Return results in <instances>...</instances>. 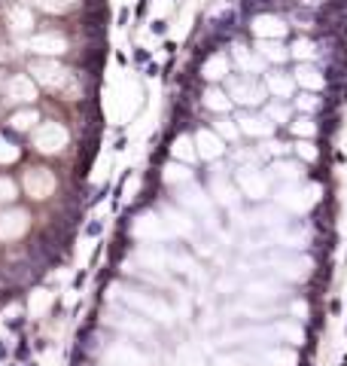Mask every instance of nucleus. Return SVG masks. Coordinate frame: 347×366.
I'll return each instance as SVG.
<instances>
[{
	"mask_svg": "<svg viewBox=\"0 0 347 366\" xmlns=\"http://www.w3.org/2000/svg\"><path fill=\"white\" fill-rule=\"evenodd\" d=\"M195 147H198V156H204V159H219V156H223V137L216 131L201 128L195 134Z\"/></svg>",
	"mask_w": 347,
	"mask_h": 366,
	"instance_id": "6e6552de",
	"label": "nucleus"
},
{
	"mask_svg": "<svg viewBox=\"0 0 347 366\" xmlns=\"http://www.w3.org/2000/svg\"><path fill=\"white\" fill-rule=\"evenodd\" d=\"M177 202H180L183 207H189V211L213 220V207H210V202H207V196H204V189L192 186V180L183 183V186H177Z\"/></svg>",
	"mask_w": 347,
	"mask_h": 366,
	"instance_id": "20e7f679",
	"label": "nucleus"
},
{
	"mask_svg": "<svg viewBox=\"0 0 347 366\" xmlns=\"http://www.w3.org/2000/svg\"><path fill=\"white\" fill-rule=\"evenodd\" d=\"M171 153H174V159H177V162H183V165H189V162L195 159V156H198V150H192V141H189V137H183V134L174 141Z\"/></svg>",
	"mask_w": 347,
	"mask_h": 366,
	"instance_id": "dca6fc26",
	"label": "nucleus"
},
{
	"mask_svg": "<svg viewBox=\"0 0 347 366\" xmlns=\"http://www.w3.org/2000/svg\"><path fill=\"white\" fill-rule=\"evenodd\" d=\"M104 366H107V363H104Z\"/></svg>",
	"mask_w": 347,
	"mask_h": 366,
	"instance_id": "a878e982",
	"label": "nucleus"
},
{
	"mask_svg": "<svg viewBox=\"0 0 347 366\" xmlns=\"http://www.w3.org/2000/svg\"><path fill=\"white\" fill-rule=\"evenodd\" d=\"M271 171H274V177H280V180H286V183L302 180V165H299V162H277Z\"/></svg>",
	"mask_w": 347,
	"mask_h": 366,
	"instance_id": "6ab92c4d",
	"label": "nucleus"
},
{
	"mask_svg": "<svg viewBox=\"0 0 347 366\" xmlns=\"http://www.w3.org/2000/svg\"><path fill=\"white\" fill-rule=\"evenodd\" d=\"M231 58L237 61V67H241V71H262V61L256 58L247 46H241V43L231 46Z\"/></svg>",
	"mask_w": 347,
	"mask_h": 366,
	"instance_id": "f8f14e48",
	"label": "nucleus"
},
{
	"mask_svg": "<svg viewBox=\"0 0 347 366\" xmlns=\"http://www.w3.org/2000/svg\"><path fill=\"white\" fill-rule=\"evenodd\" d=\"M250 296H253V299H268V302H274V299H280V296H283V287L274 284V281H256V284L250 287Z\"/></svg>",
	"mask_w": 347,
	"mask_h": 366,
	"instance_id": "4468645a",
	"label": "nucleus"
},
{
	"mask_svg": "<svg viewBox=\"0 0 347 366\" xmlns=\"http://www.w3.org/2000/svg\"><path fill=\"white\" fill-rule=\"evenodd\" d=\"M289 55H296L299 61H310V58L317 55V46L310 43V40H296V43H292V52H289Z\"/></svg>",
	"mask_w": 347,
	"mask_h": 366,
	"instance_id": "aec40b11",
	"label": "nucleus"
},
{
	"mask_svg": "<svg viewBox=\"0 0 347 366\" xmlns=\"http://www.w3.org/2000/svg\"><path fill=\"white\" fill-rule=\"evenodd\" d=\"M265 116H268L271 125H274V122H289V107L274 101V104H268V107H265Z\"/></svg>",
	"mask_w": 347,
	"mask_h": 366,
	"instance_id": "412c9836",
	"label": "nucleus"
},
{
	"mask_svg": "<svg viewBox=\"0 0 347 366\" xmlns=\"http://www.w3.org/2000/svg\"><path fill=\"white\" fill-rule=\"evenodd\" d=\"M216 131L223 134V137H229V141H234V137H237V125H234V122H229V119H219L216 122Z\"/></svg>",
	"mask_w": 347,
	"mask_h": 366,
	"instance_id": "b1692460",
	"label": "nucleus"
},
{
	"mask_svg": "<svg viewBox=\"0 0 347 366\" xmlns=\"http://www.w3.org/2000/svg\"><path fill=\"white\" fill-rule=\"evenodd\" d=\"M237 131L253 134V137H268V134L274 131V125L268 122V116H259V113H241V116H237Z\"/></svg>",
	"mask_w": 347,
	"mask_h": 366,
	"instance_id": "0eeeda50",
	"label": "nucleus"
},
{
	"mask_svg": "<svg viewBox=\"0 0 347 366\" xmlns=\"http://www.w3.org/2000/svg\"><path fill=\"white\" fill-rule=\"evenodd\" d=\"M277 202L283 207H289V211H305V207H308V199L302 193V186H296V183H286L277 193Z\"/></svg>",
	"mask_w": 347,
	"mask_h": 366,
	"instance_id": "9d476101",
	"label": "nucleus"
},
{
	"mask_svg": "<svg viewBox=\"0 0 347 366\" xmlns=\"http://www.w3.org/2000/svg\"><path fill=\"white\" fill-rule=\"evenodd\" d=\"M226 95L231 98V101H237V104H262V98H265V85L259 82V80H253V74H247V77H229V85H226Z\"/></svg>",
	"mask_w": 347,
	"mask_h": 366,
	"instance_id": "f03ea898",
	"label": "nucleus"
},
{
	"mask_svg": "<svg viewBox=\"0 0 347 366\" xmlns=\"http://www.w3.org/2000/svg\"><path fill=\"white\" fill-rule=\"evenodd\" d=\"M237 183H241V189L250 199H262L268 193V177L262 171H253V168H241V171H237Z\"/></svg>",
	"mask_w": 347,
	"mask_h": 366,
	"instance_id": "39448f33",
	"label": "nucleus"
},
{
	"mask_svg": "<svg viewBox=\"0 0 347 366\" xmlns=\"http://www.w3.org/2000/svg\"><path fill=\"white\" fill-rule=\"evenodd\" d=\"M204 107H210V110H216V113H223V110L231 107V98H229L223 89H207V92H204Z\"/></svg>",
	"mask_w": 347,
	"mask_h": 366,
	"instance_id": "a211bd4d",
	"label": "nucleus"
},
{
	"mask_svg": "<svg viewBox=\"0 0 347 366\" xmlns=\"http://www.w3.org/2000/svg\"><path fill=\"white\" fill-rule=\"evenodd\" d=\"M259 55L268 58V61H277V64H280V61H286L289 52L280 46V40H262V43H259Z\"/></svg>",
	"mask_w": 347,
	"mask_h": 366,
	"instance_id": "f3484780",
	"label": "nucleus"
},
{
	"mask_svg": "<svg viewBox=\"0 0 347 366\" xmlns=\"http://www.w3.org/2000/svg\"><path fill=\"white\" fill-rule=\"evenodd\" d=\"M265 266H271L277 275H283V278H292V281H302V278H308V259H302V256H296V253H271L268 259H265Z\"/></svg>",
	"mask_w": 347,
	"mask_h": 366,
	"instance_id": "7ed1b4c3",
	"label": "nucleus"
},
{
	"mask_svg": "<svg viewBox=\"0 0 347 366\" xmlns=\"http://www.w3.org/2000/svg\"><path fill=\"white\" fill-rule=\"evenodd\" d=\"M296 104H299V110H305V113H314V110L320 107V101H317V95H310V92H308V95H302V98H299Z\"/></svg>",
	"mask_w": 347,
	"mask_h": 366,
	"instance_id": "5701e85b",
	"label": "nucleus"
},
{
	"mask_svg": "<svg viewBox=\"0 0 347 366\" xmlns=\"http://www.w3.org/2000/svg\"><path fill=\"white\" fill-rule=\"evenodd\" d=\"M296 82L302 85V89H308V92H320L323 85H326V77L317 71L314 64H299V71H296Z\"/></svg>",
	"mask_w": 347,
	"mask_h": 366,
	"instance_id": "1a4fd4ad",
	"label": "nucleus"
},
{
	"mask_svg": "<svg viewBox=\"0 0 347 366\" xmlns=\"http://www.w3.org/2000/svg\"><path fill=\"white\" fill-rule=\"evenodd\" d=\"M292 131H296L299 137H310V134L317 131V125H314V119H310V116H299L296 122H292Z\"/></svg>",
	"mask_w": 347,
	"mask_h": 366,
	"instance_id": "4be33fe9",
	"label": "nucleus"
},
{
	"mask_svg": "<svg viewBox=\"0 0 347 366\" xmlns=\"http://www.w3.org/2000/svg\"><path fill=\"white\" fill-rule=\"evenodd\" d=\"M253 34L262 40H280L286 34V25L283 19H277V15H256L253 19Z\"/></svg>",
	"mask_w": 347,
	"mask_h": 366,
	"instance_id": "423d86ee",
	"label": "nucleus"
},
{
	"mask_svg": "<svg viewBox=\"0 0 347 366\" xmlns=\"http://www.w3.org/2000/svg\"><path fill=\"white\" fill-rule=\"evenodd\" d=\"M299 156H302V159H308V162H314L317 159V150H314V144H299Z\"/></svg>",
	"mask_w": 347,
	"mask_h": 366,
	"instance_id": "393cba45",
	"label": "nucleus"
},
{
	"mask_svg": "<svg viewBox=\"0 0 347 366\" xmlns=\"http://www.w3.org/2000/svg\"><path fill=\"white\" fill-rule=\"evenodd\" d=\"M265 85H268V92H271V95H277V98H289V95H292V85H296V82H292L286 74H277V71H274V74H268Z\"/></svg>",
	"mask_w": 347,
	"mask_h": 366,
	"instance_id": "ddd939ff",
	"label": "nucleus"
},
{
	"mask_svg": "<svg viewBox=\"0 0 347 366\" xmlns=\"http://www.w3.org/2000/svg\"><path fill=\"white\" fill-rule=\"evenodd\" d=\"M161 180L164 183H171V186H183V183H189L192 180V171H189V165H183V162H168L161 168Z\"/></svg>",
	"mask_w": 347,
	"mask_h": 366,
	"instance_id": "9b49d317",
	"label": "nucleus"
},
{
	"mask_svg": "<svg viewBox=\"0 0 347 366\" xmlns=\"http://www.w3.org/2000/svg\"><path fill=\"white\" fill-rule=\"evenodd\" d=\"M229 74V55H223V52H216V55H210L204 61V77L207 80H223Z\"/></svg>",
	"mask_w": 347,
	"mask_h": 366,
	"instance_id": "2eb2a0df",
	"label": "nucleus"
},
{
	"mask_svg": "<svg viewBox=\"0 0 347 366\" xmlns=\"http://www.w3.org/2000/svg\"><path fill=\"white\" fill-rule=\"evenodd\" d=\"M216 366H296V354L286 348H262V351L216 357Z\"/></svg>",
	"mask_w": 347,
	"mask_h": 366,
	"instance_id": "f257e3e1",
	"label": "nucleus"
}]
</instances>
